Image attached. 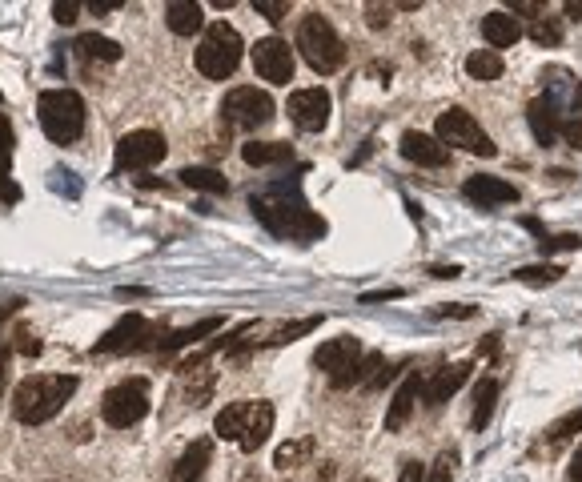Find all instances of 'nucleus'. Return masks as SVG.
Returning a JSON list of instances; mask_svg holds the SVG:
<instances>
[{"instance_id":"f257e3e1","label":"nucleus","mask_w":582,"mask_h":482,"mask_svg":"<svg viewBox=\"0 0 582 482\" xmlns=\"http://www.w3.org/2000/svg\"><path fill=\"white\" fill-rule=\"evenodd\" d=\"M249 209L257 213V221L277 233V237H294V241H314L326 233V221L306 205V197L298 193V185H273L265 193L249 197Z\"/></svg>"},{"instance_id":"f03ea898","label":"nucleus","mask_w":582,"mask_h":482,"mask_svg":"<svg viewBox=\"0 0 582 482\" xmlns=\"http://www.w3.org/2000/svg\"><path fill=\"white\" fill-rule=\"evenodd\" d=\"M77 394V378L73 374H37V378H25L13 394V410L25 426H41L49 422L53 414H61V406Z\"/></svg>"},{"instance_id":"7ed1b4c3","label":"nucleus","mask_w":582,"mask_h":482,"mask_svg":"<svg viewBox=\"0 0 582 482\" xmlns=\"http://www.w3.org/2000/svg\"><path fill=\"white\" fill-rule=\"evenodd\" d=\"M298 53H302L306 65H310L314 73H322V77L338 73L342 61H346V45H342L338 29H334L322 13L302 17V25H298Z\"/></svg>"},{"instance_id":"20e7f679","label":"nucleus","mask_w":582,"mask_h":482,"mask_svg":"<svg viewBox=\"0 0 582 482\" xmlns=\"http://www.w3.org/2000/svg\"><path fill=\"white\" fill-rule=\"evenodd\" d=\"M37 117H41V129L49 133V141H57V145H69V141H77L85 133V101L73 89L41 93Z\"/></svg>"},{"instance_id":"39448f33","label":"nucleus","mask_w":582,"mask_h":482,"mask_svg":"<svg viewBox=\"0 0 582 482\" xmlns=\"http://www.w3.org/2000/svg\"><path fill=\"white\" fill-rule=\"evenodd\" d=\"M241 65V33L225 21H213L197 45V69L209 81H225L233 77V69Z\"/></svg>"},{"instance_id":"423d86ee","label":"nucleus","mask_w":582,"mask_h":482,"mask_svg":"<svg viewBox=\"0 0 582 482\" xmlns=\"http://www.w3.org/2000/svg\"><path fill=\"white\" fill-rule=\"evenodd\" d=\"M434 137L450 149H466V153H474V157H494L498 153V145L482 133V125L466 113V109H446V113H438V129H434Z\"/></svg>"},{"instance_id":"0eeeda50","label":"nucleus","mask_w":582,"mask_h":482,"mask_svg":"<svg viewBox=\"0 0 582 482\" xmlns=\"http://www.w3.org/2000/svg\"><path fill=\"white\" fill-rule=\"evenodd\" d=\"M149 414V386L141 378H129V382H117L105 398H101V418L117 430H129L137 426L141 418Z\"/></svg>"},{"instance_id":"6e6552de","label":"nucleus","mask_w":582,"mask_h":482,"mask_svg":"<svg viewBox=\"0 0 582 482\" xmlns=\"http://www.w3.org/2000/svg\"><path fill=\"white\" fill-rule=\"evenodd\" d=\"M221 117H225L233 129H261V125L273 117V101H269V93H261V89H253V85H241V89H229V93H225Z\"/></svg>"},{"instance_id":"1a4fd4ad","label":"nucleus","mask_w":582,"mask_h":482,"mask_svg":"<svg viewBox=\"0 0 582 482\" xmlns=\"http://www.w3.org/2000/svg\"><path fill=\"white\" fill-rule=\"evenodd\" d=\"M161 157H165V137L153 129H133L117 141V169H129V173L153 169Z\"/></svg>"},{"instance_id":"9d476101","label":"nucleus","mask_w":582,"mask_h":482,"mask_svg":"<svg viewBox=\"0 0 582 482\" xmlns=\"http://www.w3.org/2000/svg\"><path fill=\"white\" fill-rule=\"evenodd\" d=\"M253 69L269 85H289L294 81V49H289L281 37H261L253 45Z\"/></svg>"},{"instance_id":"9b49d317","label":"nucleus","mask_w":582,"mask_h":482,"mask_svg":"<svg viewBox=\"0 0 582 482\" xmlns=\"http://www.w3.org/2000/svg\"><path fill=\"white\" fill-rule=\"evenodd\" d=\"M330 93L326 89H298L289 93V121H294L302 133H322L330 125Z\"/></svg>"},{"instance_id":"f8f14e48","label":"nucleus","mask_w":582,"mask_h":482,"mask_svg":"<svg viewBox=\"0 0 582 482\" xmlns=\"http://www.w3.org/2000/svg\"><path fill=\"white\" fill-rule=\"evenodd\" d=\"M470 362H454V366H446V370H438L430 382H422V398H426V406L430 410H438L442 402H450L462 386H466V378H470Z\"/></svg>"},{"instance_id":"ddd939ff","label":"nucleus","mask_w":582,"mask_h":482,"mask_svg":"<svg viewBox=\"0 0 582 482\" xmlns=\"http://www.w3.org/2000/svg\"><path fill=\"white\" fill-rule=\"evenodd\" d=\"M402 157L406 161H414V165H426V169H438V165H446L450 161V149L438 141V137H430V133H406L402 137Z\"/></svg>"},{"instance_id":"4468645a","label":"nucleus","mask_w":582,"mask_h":482,"mask_svg":"<svg viewBox=\"0 0 582 482\" xmlns=\"http://www.w3.org/2000/svg\"><path fill=\"white\" fill-rule=\"evenodd\" d=\"M145 318L141 314H125L101 342H97V354H117V350H137V346H145Z\"/></svg>"},{"instance_id":"2eb2a0df","label":"nucleus","mask_w":582,"mask_h":482,"mask_svg":"<svg viewBox=\"0 0 582 482\" xmlns=\"http://www.w3.org/2000/svg\"><path fill=\"white\" fill-rule=\"evenodd\" d=\"M462 193H466L474 205H482V209H494V205L518 201V189H514L510 181H502V177H470V181L462 185Z\"/></svg>"},{"instance_id":"dca6fc26","label":"nucleus","mask_w":582,"mask_h":482,"mask_svg":"<svg viewBox=\"0 0 582 482\" xmlns=\"http://www.w3.org/2000/svg\"><path fill=\"white\" fill-rule=\"evenodd\" d=\"M358 358H362V342H358V338H334V342H326V346L314 354L318 370H326L330 378H338L342 370H350Z\"/></svg>"},{"instance_id":"f3484780","label":"nucleus","mask_w":582,"mask_h":482,"mask_svg":"<svg viewBox=\"0 0 582 482\" xmlns=\"http://www.w3.org/2000/svg\"><path fill=\"white\" fill-rule=\"evenodd\" d=\"M273 434V406L269 402H249V414H245V430H241V438H237V446L241 450H257L265 438Z\"/></svg>"},{"instance_id":"a211bd4d","label":"nucleus","mask_w":582,"mask_h":482,"mask_svg":"<svg viewBox=\"0 0 582 482\" xmlns=\"http://www.w3.org/2000/svg\"><path fill=\"white\" fill-rule=\"evenodd\" d=\"M526 117H530V129H534V141H538V145H554V141H558V133H562V113H558L546 97L530 101Z\"/></svg>"},{"instance_id":"6ab92c4d","label":"nucleus","mask_w":582,"mask_h":482,"mask_svg":"<svg viewBox=\"0 0 582 482\" xmlns=\"http://www.w3.org/2000/svg\"><path fill=\"white\" fill-rule=\"evenodd\" d=\"M418 394H422V378H418V374H406V382L398 386V394H394V402H390V410H386V430H390V434L406 426V418L414 414Z\"/></svg>"},{"instance_id":"aec40b11","label":"nucleus","mask_w":582,"mask_h":482,"mask_svg":"<svg viewBox=\"0 0 582 482\" xmlns=\"http://www.w3.org/2000/svg\"><path fill=\"white\" fill-rule=\"evenodd\" d=\"M518 37H522V25L510 13H486L482 17V41L490 45V53L494 49H510Z\"/></svg>"},{"instance_id":"412c9836","label":"nucleus","mask_w":582,"mask_h":482,"mask_svg":"<svg viewBox=\"0 0 582 482\" xmlns=\"http://www.w3.org/2000/svg\"><path fill=\"white\" fill-rule=\"evenodd\" d=\"M209 454H213V442H209V438H197V442L177 458V466L169 470V478H173V482H197V478L205 474V466H209Z\"/></svg>"},{"instance_id":"4be33fe9","label":"nucleus","mask_w":582,"mask_h":482,"mask_svg":"<svg viewBox=\"0 0 582 482\" xmlns=\"http://www.w3.org/2000/svg\"><path fill=\"white\" fill-rule=\"evenodd\" d=\"M165 25L177 33V37H193L205 17H201V5H193V0H169L165 5Z\"/></svg>"},{"instance_id":"5701e85b","label":"nucleus","mask_w":582,"mask_h":482,"mask_svg":"<svg viewBox=\"0 0 582 482\" xmlns=\"http://www.w3.org/2000/svg\"><path fill=\"white\" fill-rule=\"evenodd\" d=\"M241 157L245 165H281V161H294V145H285V141H245L241 145Z\"/></svg>"},{"instance_id":"b1692460","label":"nucleus","mask_w":582,"mask_h":482,"mask_svg":"<svg viewBox=\"0 0 582 482\" xmlns=\"http://www.w3.org/2000/svg\"><path fill=\"white\" fill-rule=\"evenodd\" d=\"M382 366H386V358L370 350V354H362V358H358V362H354L350 370H342V374H338V378H330V382H334L338 390H350V386H366V382H374V374H378Z\"/></svg>"},{"instance_id":"393cba45","label":"nucleus","mask_w":582,"mask_h":482,"mask_svg":"<svg viewBox=\"0 0 582 482\" xmlns=\"http://www.w3.org/2000/svg\"><path fill=\"white\" fill-rule=\"evenodd\" d=\"M181 181H185L189 189H201V193H229V181H225L217 169H209V165H189V169H181Z\"/></svg>"},{"instance_id":"a878e982","label":"nucleus","mask_w":582,"mask_h":482,"mask_svg":"<svg viewBox=\"0 0 582 482\" xmlns=\"http://www.w3.org/2000/svg\"><path fill=\"white\" fill-rule=\"evenodd\" d=\"M245 414H249V402H229V406L217 414V422H213L217 438L237 442V438H241V430H245Z\"/></svg>"},{"instance_id":"bb28decb","label":"nucleus","mask_w":582,"mask_h":482,"mask_svg":"<svg viewBox=\"0 0 582 482\" xmlns=\"http://www.w3.org/2000/svg\"><path fill=\"white\" fill-rule=\"evenodd\" d=\"M314 454V438H294V442H281L277 454H273V466L277 470H294V466H306Z\"/></svg>"},{"instance_id":"cd10ccee","label":"nucleus","mask_w":582,"mask_h":482,"mask_svg":"<svg viewBox=\"0 0 582 482\" xmlns=\"http://www.w3.org/2000/svg\"><path fill=\"white\" fill-rule=\"evenodd\" d=\"M494 402H498V382H494V378H482V382L474 386V414H470L474 430H482V426L490 422V414H494Z\"/></svg>"},{"instance_id":"c85d7f7f","label":"nucleus","mask_w":582,"mask_h":482,"mask_svg":"<svg viewBox=\"0 0 582 482\" xmlns=\"http://www.w3.org/2000/svg\"><path fill=\"white\" fill-rule=\"evenodd\" d=\"M225 326V318H201L197 326H189V330H181V334H173L165 346H161V354H173V350H181V346H193V342H201L205 334H217Z\"/></svg>"},{"instance_id":"c756f323","label":"nucleus","mask_w":582,"mask_h":482,"mask_svg":"<svg viewBox=\"0 0 582 482\" xmlns=\"http://www.w3.org/2000/svg\"><path fill=\"white\" fill-rule=\"evenodd\" d=\"M466 73H470L474 81H498V77H502V57L490 53V49H478V53L466 57Z\"/></svg>"},{"instance_id":"7c9ffc66","label":"nucleus","mask_w":582,"mask_h":482,"mask_svg":"<svg viewBox=\"0 0 582 482\" xmlns=\"http://www.w3.org/2000/svg\"><path fill=\"white\" fill-rule=\"evenodd\" d=\"M77 53H81V57H97V61H121V45L109 41V37H97V33L81 37V41H77Z\"/></svg>"},{"instance_id":"2f4dec72","label":"nucleus","mask_w":582,"mask_h":482,"mask_svg":"<svg viewBox=\"0 0 582 482\" xmlns=\"http://www.w3.org/2000/svg\"><path fill=\"white\" fill-rule=\"evenodd\" d=\"M9 161H13V125H9L5 117H0V193H5V197L13 201L17 189L5 185V181H9V177H5V173H9Z\"/></svg>"},{"instance_id":"473e14b6","label":"nucleus","mask_w":582,"mask_h":482,"mask_svg":"<svg viewBox=\"0 0 582 482\" xmlns=\"http://www.w3.org/2000/svg\"><path fill=\"white\" fill-rule=\"evenodd\" d=\"M566 270L562 266H522V270H514V282H526V286H550V282H558Z\"/></svg>"},{"instance_id":"72a5a7b5","label":"nucleus","mask_w":582,"mask_h":482,"mask_svg":"<svg viewBox=\"0 0 582 482\" xmlns=\"http://www.w3.org/2000/svg\"><path fill=\"white\" fill-rule=\"evenodd\" d=\"M322 326V314H314V318H302V322H294V326H281L273 338H265L269 346H285V342H298L302 334H310V330H318Z\"/></svg>"},{"instance_id":"f704fd0d","label":"nucleus","mask_w":582,"mask_h":482,"mask_svg":"<svg viewBox=\"0 0 582 482\" xmlns=\"http://www.w3.org/2000/svg\"><path fill=\"white\" fill-rule=\"evenodd\" d=\"M530 41L542 45V49H554V45L562 41V25H558L554 17H538V21L530 25Z\"/></svg>"},{"instance_id":"c9c22d12","label":"nucleus","mask_w":582,"mask_h":482,"mask_svg":"<svg viewBox=\"0 0 582 482\" xmlns=\"http://www.w3.org/2000/svg\"><path fill=\"white\" fill-rule=\"evenodd\" d=\"M582 246V237L578 233H546V237H538V254L542 258H550V254H558V250H578Z\"/></svg>"},{"instance_id":"e433bc0d","label":"nucleus","mask_w":582,"mask_h":482,"mask_svg":"<svg viewBox=\"0 0 582 482\" xmlns=\"http://www.w3.org/2000/svg\"><path fill=\"white\" fill-rule=\"evenodd\" d=\"M578 430H582V410H574V414L558 418V422L546 430V442H562V438H570V434H578Z\"/></svg>"},{"instance_id":"4c0bfd02","label":"nucleus","mask_w":582,"mask_h":482,"mask_svg":"<svg viewBox=\"0 0 582 482\" xmlns=\"http://www.w3.org/2000/svg\"><path fill=\"white\" fill-rule=\"evenodd\" d=\"M454 466H458V454L454 450H442L438 462H434V470L426 474V482H450L454 478Z\"/></svg>"},{"instance_id":"58836bf2","label":"nucleus","mask_w":582,"mask_h":482,"mask_svg":"<svg viewBox=\"0 0 582 482\" xmlns=\"http://www.w3.org/2000/svg\"><path fill=\"white\" fill-rule=\"evenodd\" d=\"M253 9H257L265 21H281V17H289V5H285V0H253Z\"/></svg>"},{"instance_id":"ea45409f","label":"nucleus","mask_w":582,"mask_h":482,"mask_svg":"<svg viewBox=\"0 0 582 482\" xmlns=\"http://www.w3.org/2000/svg\"><path fill=\"white\" fill-rule=\"evenodd\" d=\"M77 9H81L77 0H65V5H53V17H57L61 25H73V21H77Z\"/></svg>"},{"instance_id":"a19ab883","label":"nucleus","mask_w":582,"mask_h":482,"mask_svg":"<svg viewBox=\"0 0 582 482\" xmlns=\"http://www.w3.org/2000/svg\"><path fill=\"white\" fill-rule=\"evenodd\" d=\"M398 482H426V466L422 462H406L402 474H398Z\"/></svg>"},{"instance_id":"79ce46f5","label":"nucleus","mask_w":582,"mask_h":482,"mask_svg":"<svg viewBox=\"0 0 582 482\" xmlns=\"http://www.w3.org/2000/svg\"><path fill=\"white\" fill-rule=\"evenodd\" d=\"M366 13H370V29H386V25H390V9H382V5H370Z\"/></svg>"},{"instance_id":"37998d69","label":"nucleus","mask_w":582,"mask_h":482,"mask_svg":"<svg viewBox=\"0 0 582 482\" xmlns=\"http://www.w3.org/2000/svg\"><path fill=\"white\" fill-rule=\"evenodd\" d=\"M434 314H438V318H470V314H474V306H438Z\"/></svg>"},{"instance_id":"c03bdc74","label":"nucleus","mask_w":582,"mask_h":482,"mask_svg":"<svg viewBox=\"0 0 582 482\" xmlns=\"http://www.w3.org/2000/svg\"><path fill=\"white\" fill-rule=\"evenodd\" d=\"M514 13H522V17H542V5H534V0H514Z\"/></svg>"},{"instance_id":"a18cd8bd","label":"nucleus","mask_w":582,"mask_h":482,"mask_svg":"<svg viewBox=\"0 0 582 482\" xmlns=\"http://www.w3.org/2000/svg\"><path fill=\"white\" fill-rule=\"evenodd\" d=\"M121 9V0H89V13H113Z\"/></svg>"},{"instance_id":"49530a36","label":"nucleus","mask_w":582,"mask_h":482,"mask_svg":"<svg viewBox=\"0 0 582 482\" xmlns=\"http://www.w3.org/2000/svg\"><path fill=\"white\" fill-rule=\"evenodd\" d=\"M390 298H402V290H378V294H362V302H390Z\"/></svg>"},{"instance_id":"de8ad7c7","label":"nucleus","mask_w":582,"mask_h":482,"mask_svg":"<svg viewBox=\"0 0 582 482\" xmlns=\"http://www.w3.org/2000/svg\"><path fill=\"white\" fill-rule=\"evenodd\" d=\"M570 478L574 482H582V446L574 450V458H570Z\"/></svg>"},{"instance_id":"09e8293b","label":"nucleus","mask_w":582,"mask_h":482,"mask_svg":"<svg viewBox=\"0 0 582 482\" xmlns=\"http://www.w3.org/2000/svg\"><path fill=\"white\" fill-rule=\"evenodd\" d=\"M570 21H582V0H566V9H562Z\"/></svg>"},{"instance_id":"8fccbe9b","label":"nucleus","mask_w":582,"mask_h":482,"mask_svg":"<svg viewBox=\"0 0 582 482\" xmlns=\"http://www.w3.org/2000/svg\"><path fill=\"white\" fill-rule=\"evenodd\" d=\"M430 274H434V278H458L462 270H458V266H434Z\"/></svg>"},{"instance_id":"3c124183","label":"nucleus","mask_w":582,"mask_h":482,"mask_svg":"<svg viewBox=\"0 0 582 482\" xmlns=\"http://www.w3.org/2000/svg\"><path fill=\"white\" fill-rule=\"evenodd\" d=\"M494 350H498V334H490V342L478 346V354H494Z\"/></svg>"},{"instance_id":"603ef678","label":"nucleus","mask_w":582,"mask_h":482,"mask_svg":"<svg viewBox=\"0 0 582 482\" xmlns=\"http://www.w3.org/2000/svg\"><path fill=\"white\" fill-rule=\"evenodd\" d=\"M358 482H370V478H358Z\"/></svg>"}]
</instances>
